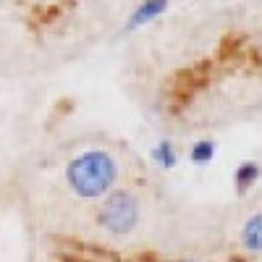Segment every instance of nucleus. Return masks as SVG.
Returning a JSON list of instances; mask_svg holds the SVG:
<instances>
[{"label": "nucleus", "mask_w": 262, "mask_h": 262, "mask_svg": "<svg viewBox=\"0 0 262 262\" xmlns=\"http://www.w3.org/2000/svg\"><path fill=\"white\" fill-rule=\"evenodd\" d=\"M165 8H168V0H142V3L137 6V11L128 16V24H126V29L131 32V29H137V27L149 24V21H155V18H158Z\"/></svg>", "instance_id": "obj_3"}, {"label": "nucleus", "mask_w": 262, "mask_h": 262, "mask_svg": "<svg viewBox=\"0 0 262 262\" xmlns=\"http://www.w3.org/2000/svg\"><path fill=\"white\" fill-rule=\"evenodd\" d=\"M155 160L163 165V168H173L176 165V152H173V144L170 142H160L158 147H155Z\"/></svg>", "instance_id": "obj_6"}, {"label": "nucleus", "mask_w": 262, "mask_h": 262, "mask_svg": "<svg viewBox=\"0 0 262 262\" xmlns=\"http://www.w3.org/2000/svg\"><path fill=\"white\" fill-rule=\"evenodd\" d=\"M149 217V202L144 189L118 186L100 202H95L90 217V233L105 244H128L144 233Z\"/></svg>", "instance_id": "obj_2"}, {"label": "nucleus", "mask_w": 262, "mask_h": 262, "mask_svg": "<svg viewBox=\"0 0 262 262\" xmlns=\"http://www.w3.org/2000/svg\"><path fill=\"white\" fill-rule=\"evenodd\" d=\"M181 262H194V259H181Z\"/></svg>", "instance_id": "obj_9"}, {"label": "nucleus", "mask_w": 262, "mask_h": 262, "mask_svg": "<svg viewBox=\"0 0 262 262\" xmlns=\"http://www.w3.org/2000/svg\"><path fill=\"white\" fill-rule=\"evenodd\" d=\"M257 179H259V165L257 163H242L236 170V191L244 194Z\"/></svg>", "instance_id": "obj_5"}, {"label": "nucleus", "mask_w": 262, "mask_h": 262, "mask_svg": "<svg viewBox=\"0 0 262 262\" xmlns=\"http://www.w3.org/2000/svg\"><path fill=\"white\" fill-rule=\"evenodd\" d=\"M39 3H53V0H39Z\"/></svg>", "instance_id": "obj_8"}, {"label": "nucleus", "mask_w": 262, "mask_h": 262, "mask_svg": "<svg viewBox=\"0 0 262 262\" xmlns=\"http://www.w3.org/2000/svg\"><path fill=\"white\" fill-rule=\"evenodd\" d=\"M212 152H215L212 142H200V144H194V149H191V160L194 163H207V160H212Z\"/></svg>", "instance_id": "obj_7"}, {"label": "nucleus", "mask_w": 262, "mask_h": 262, "mask_svg": "<svg viewBox=\"0 0 262 262\" xmlns=\"http://www.w3.org/2000/svg\"><path fill=\"white\" fill-rule=\"evenodd\" d=\"M242 247L252 254H262V212H254L249 221L242 228V236H238Z\"/></svg>", "instance_id": "obj_4"}, {"label": "nucleus", "mask_w": 262, "mask_h": 262, "mask_svg": "<svg viewBox=\"0 0 262 262\" xmlns=\"http://www.w3.org/2000/svg\"><path fill=\"white\" fill-rule=\"evenodd\" d=\"M126 165L121 152L107 144H92L79 149L63 165V184L81 202H100L102 196L123 186Z\"/></svg>", "instance_id": "obj_1"}]
</instances>
